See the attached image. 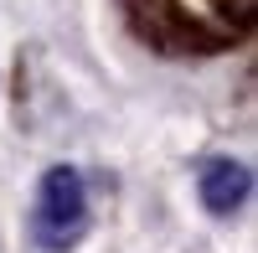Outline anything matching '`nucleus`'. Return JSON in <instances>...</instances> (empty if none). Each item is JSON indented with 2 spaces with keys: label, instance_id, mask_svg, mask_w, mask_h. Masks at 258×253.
Returning a JSON list of instances; mask_svg holds the SVG:
<instances>
[{
  "label": "nucleus",
  "instance_id": "nucleus-1",
  "mask_svg": "<svg viewBox=\"0 0 258 253\" xmlns=\"http://www.w3.org/2000/svg\"><path fill=\"white\" fill-rule=\"evenodd\" d=\"M88 233V186L83 171L73 165H52L36 186V212H31V238L47 253H68Z\"/></svg>",
  "mask_w": 258,
  "mask_h": 253
},
{
  "label": "nucleus",
  "instance_id": "nucleus-2",
  "mask_svg": "<svg viewBox=\"0 0 258 253\" xmlns=\"http://www.w3.org/2000/svg\"><path fill=\"white\" fill-rule=\"evenodd\" d=\"M197 192L207 202V212L227 217V212H238V207L253 197V171L243 160H207L202 176H197Z\"/></svg>",
  "mask_w": 258,
  "mask_h": 253
}]
</instances>
